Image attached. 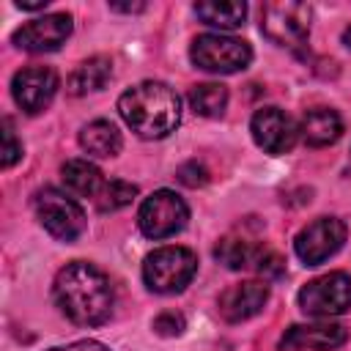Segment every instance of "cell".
<instances>
[{"label":"cell","instance_id":"obj_1","mask_svg":"<svg viewBox=\"0 0 351 351\" xmlns=\"http://www.w3.org/2000/svg\"><path fill=\"white\" fill-rule=\"evenodd\" d=\"M52 299L71 324L99 326L112 315L115 288L99 266L88 261H71L55 274Z\"/></svg>","mask_w":351,"mask_h":351},{"label":"cell","instance_id":"obj_2","mask_svg":"<svg viewBox=\"0 0 351 351\" xmlns=\"http://www.w3.org/2000/svg\"><path fill=\"white\" fill-rule=\"evenodd\" d=\"M118 112L137 137L162 140L176 132L181 121V99L170 85L145 80L121 93Z\"/></svg>","mask_w":351,"mask_h":351},{"label":"cell","instance_id":"obj_3","mask_svg":"<svg viewBox=\"0 0 351 351\" xmlns=\"http://www.w3.org/2000/svg\"><path fill=\"white\" fill-rule=\"evenodd\" d=\"M197 271V255L189 247H159L143 261V280L154 293H178L184 291Z\"/></svg>","mask_w":351,"mask_h":351},{"label":"cell","instance_id":"obj_4","mask_svg":"<svg viewBox=\"0 0 351 351\" xmlns=\"http://www.w3.org/2000/svg\"><path fill=\"white\" fill-rule=\"evenodd\" d=\"M189 58L197 69L211 74H236L244 71L252 60V47L236 36L225 33H203L192 41Z\"/></svg>","mask_w":351,"mask_h":351},{"label":"cell","instance_id":"obj_5","mask_svg":"<svg viewBox=\"0 0 351 351\" xmlns=\"http://www.w3.org/2000/svg\"><path fill=\"white\" fill-rule=\"evenodd\" d=\"M33 211L41 228L58 241H74L85 230V211L60 189H38L33 195Z\"/></svg>","mask_w":351,"mask_h":351},{"label":"cell","instance_id":"obj_6","mask_svg":"<svg viewBox=\"0 0 351 351\" xmlns=\"http://www.w3.org/2000/svg\"><path fill=\"white\" fill-rule=\"evenodd\" d=\"M299 310L313 318H332L351 310V277L346 271H329L302 285Z\"/></svg>","mask_w":351,"mask_h":351},{"label":"cell","instance_id":"obj_7","mask_svg":"<svg viewBox=\"0 0 351 351\" xmlns=\"http://www.w3.org/2000/svg\"><path fill=\"white\" fill-rule=\"evenodd\" d=\"M310 5L304 3H266L261 8V30L277 47H299L310 36Z\"/></svg>","mask_w":351,"mask_h":351},{"label":"cell","instance_id":"obj_8","mask_svg":"<svg viewBox=\"0 0 351 351\" xmlns=\"http://www.w3.org/2000/svg\"><path fill=\"white\" fill-rule=\"evenodd\" d=\"M186 219H189V208L184 197L176 195L173 189H156L143 200L137 211V225L148 239H167L178 233L186 225Z\"/></svg>","mask_w":351,"mask_h":351},{"label":"cell","instance_id":"obj_9","mask_svg":"<svg viewBox=\"0 0 351 351\" xmlns=\"http://www.w3.org/2000/svg\"><path fill=\"white\" fill-rule=\"evenodd\" d=\"M346 236H348V228H346L343 219L318 217L296 233L293 250H296V255L304 266H318V263L329 261L346 244Z\"/></svg>","mask_w":351,"mask_h":351},{"label":"cell","instance_id":"obj_10","mask_svg":"<svg viewBox=\"0 0 351 351\" xmlns=\"http://www.w3.org/2000/svg\"><path fill=\"white\" fill-rule=\"evenodd\" d=\"M60 88L58 71L49 66H25L11 80V96L27 115H38L49 107Z\"/></svg>","mask_w":351,"mask_h":351},{"label":"cell","instance_id":"obj_11","mask_svg":"<svg viewBox=\"0 0 351 351\" xmlns=\"http://www.w3.org/2000/svg\"><path fill=\"white\" fill-rule=\"evenodd\" d=\"M250 132L258 148H263L266 154H288L296 145L299 137V126L293 123V118L280 110V107H261L255 110L252 121H250Z\"/></svg>","mask_w":351,"mask_h":351},{"label":"cell","instance_id":"obj_12","mask_svg":"<svg viewBox=\"0 0 351 351\" xmlns=\"http://www.w3.org/2000/svg\"><path fill=\"white\" fill-rule=\"evenodd\" d=\"M74 22L69 14H44L14 30L11 41L25 52H55L71 36Z\"/></svg>","mask_w":351,"mask_h":351},{"label":"cell","instance_id":"obj_13","mask_svg":"<svg viewBox=\"0 0 351 351\" xmlns=\"http://www.w3.org/2000/svg\"><path fill=\"white\" fill-rule=\"evenodd\" d=\"M348 340L346 326L326 321H315V324H293L285 329V335L280 337V348L282 351H335Z\"/></svg>","mask_w":351,"mask_h":351},{"label":"cell","instance_id":"obj_14","mask_svg":"<svg viewBox=\"0 0 351 351\" xmlns=\"http://www.w3.org/2000/svg\"><path fill=\"white\" fill-rule=\"evenodd\" d=\"M266 302H269V285L261 280H244V282L228 285L219 293L217 307L228 324H241V321L258 315L266 307Z\"/></svg>","mask_w":351,"mask_h":351},{"label":"cell","instance_id":"obj_15","mask_svg":"<svg viewBox=\"0 0 351 351\" xmlns=\"http://www.w3.org/2000/svg\"><path fill=\"white\" fill-rule=\"evenodd\" d=\"M299 134L313 148L332 145L343 134V118L332 107H313V110L304 112V118L299 123Z\"/></svg>","mask_w":351,"mask_h":351},{"label":"cell","instance_id":"obj_16","mask_svg":"<svg viewBox=\"0 0 351 351\" xmlns=\"http://www.w3.org/2000/svg\"><path fill=\"white\" fill-rule=\"evenodd\" d=\"M112 77V60L104 55H93L88 60H82L71 77H69V93L71 96H85L93 90H101Z\"/></svg>","mask_w":351,"mask_h":351},{"label":"cell","instance_id":"obj_17","mask_svg":"<svg viewBox=\"0 0 351 351\" xmlns=\"http://www.w3.org/2000/svg\"><path fill=\"white\" fill-rule=\"evenodd\" d=\"M80 145H82L85 154L107 159V156H115L121 151L123 140H121V132H118L115 123H110V121H90L80 132Z\"/></svg>","mask_w":351,"mask_h":351},{"label":"cell","instance_id":"obj_18","mask_svg":"<svg viewBox=\"0 0 351 351\" xmlns=\"http://www.w3.org/2000/svg\"><path fill=\"white\" fill-rule=\"evenodd\" d=\"M60 176H63V184L71 195H80V197H93L101 192L104 186V178H101V170L96 165H90L88 159H69L63 167H60Z\"/></svg>","mask_w":351,"mask_h":351},{"label":"cell","instance_id":"obj_19","mask_svg":"<svg viewBox=\"0 0 351 351\" xmlns=\"http://www.w3.org/2000/svg\"><path fill=\"white\" fill-rule=\"evenodd\" d=\"M261 250H263V247L252 244V241L244 239V236H225V239L217 241L214 258H217L225 269L241 271V269H255V261H258Z\"/></svg>","mask_w":351,"mask_h":351},{"label":"cell","instance_id":"obj_20","mask_svg":"<svg viewBox=\"0 0 351 351\" xmlns=\"http://www.w3.org/2000/svg\"><path fill=\"white\" fill-rule=\"evenodd\" d=\"M195 14H197V19H203L211 27L233 30L244 22L247 5L244 3H195Z\"/></svg>","mask_w":351,"mask_h":351},{"label":"cell","instance_id":"obj_21","mask_svg":"<svg viewBox=\"0 0 351 351\" xmlns=\"http://www.w3.org/2000/svg\"><path fill=\"white\" fill-rule=\"evenodd\" d=\"M189 107L203 118H219L228 107V88L219 82H200L189 90Z\"/></svg>","mask_w":351,"mask_h":351},{"label":"cell","instance_id":"obj_22","mask_svg":"<svg viewBox=\"0 0 351 351\" xmlns=\"http://www.w3.org/2000/svg\"><path fill=\"white\" fill-rule=\"evenodd\" d=\"M134 197H137V186H134V184L121 181V178H115V181H104L101 192L96 195V208H99L101 214H107V211H118V208L129 206Z\"/></svg>","mask_w":351,"mask_h":351},{"label":"cell","instance_id":"obj_23","mask_svg":"<svg viewBox=\"0 0 351 351\" xmlns=\"http://www.w3.org/2000/svg\"><path fill=\"white\" fill-rule=\"evenodd\" d=\"M255 271L258 274H263V282L266 280H274V277H282V271H285V261L274 252V250H261V255H258V261H255Z\"/></svg>","mask_w":351,"mask_h":351},{"label":"cell","instance_id":"obj_24","mask_svg":"<svg viewBox=\"0 0 351 351\" xmlns=\"http://www.w3.org/2000/svg\"><path fill=\"white\" fill-rule=\"evenodd\" d=\"M22 159V145L16 143V134L11 129V121H3V170L14 167Z\"/></svg>","mask_w":351,"mask_h":351},{"label":"cell","instance_id":"obj_25","mask_svg":"<svg viewBox=\"0 0 351 351\" xmlns=\"http://www.w3.org/2000/svg\"><path fill=\"white\" fill-rule=\"evenodd\" d=\"M176 176H178V181H181L184 186H203V184L208 181V170H206L200 162H195V159L186 162V165H181Z\"/></svg>","mask_w":351,"mask_h":351},{"label":"cell","instance_id":"obj_26","mask_svg":"<svg viewBox=\"0 0 351 351\" xmlns=\"http://www.w3.org/2000/svg\"><path fill=\"white\" fill-rule=\"evenodd\" d=\"M154 332L162 335V337H176V335L184 332V318L178 313H170L167 310V313H162V315L154 318Z\"/></svg>","mask_w":351,"mask_h":351},{"label":"cell","instance_id":"obj_27","mask_svg":"<svg viewBox=\"0 0 351 351\" xmlns=\"http://www.w3.org/2000/svg\"><path fill=\"white\" fill-rule=\"evenodd\" d=\"M47 351H110L104 343L99 340H77V343H69V346H58V348H47Z\"/></svg>","mask_w":351,"mask_h":351},{"label":"cell","instance_id":"obj_28","mask_svg":"<svg viewBox=\"0 0 351 351\" xmlns=\"http://www.w3.org/2000/svg\"><path fill=\"white\" fill-rule=\"evenodd\" d=\"M112 11H123V14H134V11H143L145 5L143 3H110Z\"/></svg>","mask_w":351,"mask_h":351},{"label":"cell","instance_id":"obj_29","mask_svg":"<svg viewBox=\"0 0 351 351\" xmlns=\"http://www.w3.org/2000/svg\"><path fill=\"white\" fill-rule=\"evenodd\" d=\"M47 3H49V0H16V5H19V8H25V11H38V8H47Z\"/></svg>","mask_w":351,"mask_h":351},{"label":"cell","instance_id":"obj_30","mask_svg":"<svg viewBox=\"0 0 351 351\" xmlns=\"http://www.w3.org/2000/svg\"><path fill=\"white\" fill-rule=\"evenodd\" d=\"M343 44L351 49V27H346V30H343Z\"/></svg>","mask_w":351,"mask_h":351}]
</instances>
